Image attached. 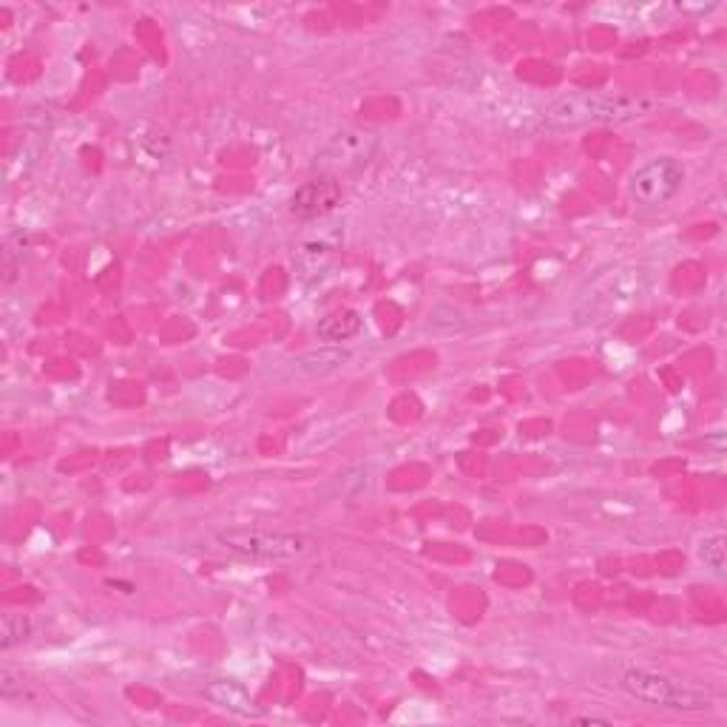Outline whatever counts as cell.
I'll return each mask as SVG.
<instances>
[{
  "label": "cell",
  "mask_w": 727,
  "mask_h": 727,
  "mask_svg": "<svg viewBox=\"0 0 727 727\" xmlns=\"http://www.w3.org/2000/svg\"><path fill=\"white\" fill-rule=\"evenodd\" d=\"M216 543L231 554L250 560H290L313 549V540L304 534L270 532V529H222Z\"/></svg>",
  "instance_id": "cell-3"
},
{
  "label": "cell",
  "mask_w": 727,
  "mask_h": 727,
  "mask_svg": "<svg viewBox=\"0 0 727 727\" xmlns=\"http://www.w3.org/2000/svg\"><path fill=\"white\" fill-rule=\"evenodd\" d=\"M338 202H341V185H338V179L321 177L302 185L293 194L290 211H293V216H299V219H316V216H324V213L333 211Z\"/></svg>",
  "instance_id": "cell-6"
},
{
  "label": "cell",
  "mask_w": 727,
  "mask_h": 727,
  "mask_svg": "<svg viewBox=\"0 0 727 727\" xmlns=\"http://www.w3.org/2000/svg\"><path fill=\"white\" fill-rule=\"evenodd\" d=\"M651 100L645 97H625V94H597V91H577L560 97L543 114L546 131H568L580 125L594 123H631L651 111Z\"/></svg>",
  "instance_id": "cell-1"
},
{
  "label": "cell",
  "mask_w": 727,
  "mask_h": 727,
  "mask_svg": "<svg viewBox=\"0 0 727 727\" xmlns=\"http://www.w3.org/2000/svg\"><path fill=\"white\" fill-rule=\"evenodd\" d=\"M205 696L211 699L213 705L231 710L236 716H262V708H259V705L248 696V691L239 688L236 682H211V685L205 688Z\"/></svg>",
  "instance_id": "cell-7"
},
{
  "label": "cell",
  "mask_w": 727,
  "mask_h": 727,
  "mask_svg": "<svg viewBox=\"0 0 727 727\" xmlns=\"http://www.w3.org/2000/svg\"><path fill=\"white\" fill-rule=\"evenodd\" d=\"M364 480H367V466H347V469H341L336 472L333 478L324 483V495L327 497H347L358 492L361 486H364Z\"/></svg>",
  "instance_id": "cell-9"
},
{
  "label": "cell",
  "mask_w": 727,
  "mask_h": 727,
  "mask_svg": "<svg viewBox=\"0 0 727 727\" xmlns=\"http://www.w3.org/2000/svg\"><path fill=\"white\" fill-rule=\"evenodd\" d=\"M577 725H611V719L605 716H594V713H583V716H574Z\"/></svg>",
  "instance_id": "cell-13"
},
{
  "label": "cell",
  "mask_w": 727,
  "mask_h": 727,
  "mask_svg": "<svg viewBox=\"0 0 727 727\" xmlns=\"http://www.w3.org/2000/svg\"><path fill=\"white\" fill-rule=\"evenodd\" d=\"M378 140L375 134H353V131H344L336 134L333 140L327 142L316 157V168H319L324 177L336 179L338 174H350L364 168L367 162L373 160Z\"/></svg>",
  "instance_id": "cell-5"
},
{
  "label": "cell",
  "mask_w": 727,
  "mask_h": 727,
  "mask_svg": "<svg viewBox=\"0 0 727 727\" xmlns=\"http://www.w3.org/2000/svg\"><path fill=\"white\" fill-rule=\"evenodd\" d=\"M620 688L637 702L654 705L665 710H682V713H702L713 708V696L705 688L685 682L679 676L651 668H622Z\"/></svg>",
  "instance_id": "cell-2"
},
{
  "label": "cell",
  "mask_w": 727,
  "mask_h": 727,
  "mask_svg": "<svg viewBox=\"0 0 727 727\" xmlns=\"http://www.w3.org/2000/svg\"><path fill=\"white\" fill-rule=\"evenodd\" d=\"M358 330H361V319H358L355 310H341V313H333V316L319 321V336L327 338V341H347Z\"/></svg>",
  "instance_id": "cell-8"
},
{
  "label": "cell",
  "mask_w": 727,
  "mask_h": 727,
  "mask_svg": "<svg viewBox=\"0 0 727 727\" xmlns=\"http://www.w3.org/2000/svg\"><path fill=\"white\" fill-rule=\"evenodd\" d=\"M350 355L341 353V350H321V353H310L304 355L302 361H299V370L304 373H330V370H336L341 361H347Z\"/></svg>",
  "instance_id": "cell-12"
},
{
  "label": "cell",
  "mask_w": 727,
  "mask_h": 727,
  "mask_svg": "<svg viewBox=\"0 0 727 727\" xmlns=\"http://www.w3.org/2000/svg\"><path fill=\"white\" fill-rule=\"evenodd\" d=\"M699 557H702L705 568L722 577L725 574V534H708L699 546Z\"/></svg>",
  "instance_id": "cell-10"
},
{
  "label": "cell",
  "mask_w": 727,
  "mask_h": 727,
  "mask_svg": "<svg viewBox=\"0 0 727 727\" xmlns=\"http://www.w3.org/2000/svg\"><path fill=\"white\" fill-rule=\"evenodd\" d=\"M682 182H685V168L671 157H659V160H651L648 165L639 168L628 182V191L639 205L657 208V205H665L679 194Z\"/></svg>",
  "instance_id": "cell-4"
},
{
  "label": "cell",
  "mask_w": 727,
  "mask_h": 727,
  "mask_svg": "<svg viewBox=\"0 0 727 727\" xmlns=\"http://www.w3.org/2000/svg\"><path fill=\"white\" fill-rule=\"evenodd\" d=\"M29 634H32V622L23 620V617H15V614H6V617H3V625H0V648L9 651V648H15L18 642L29 639Z\"/></svg>",
  "instance_id": "cell-11"
}]
</instances>
